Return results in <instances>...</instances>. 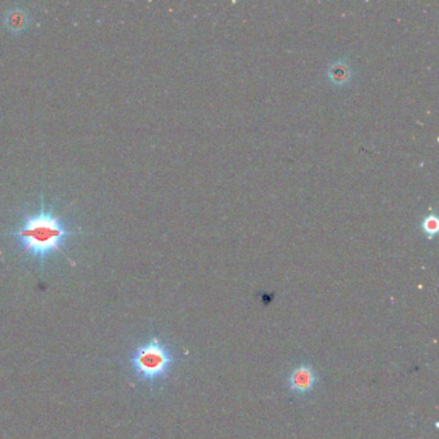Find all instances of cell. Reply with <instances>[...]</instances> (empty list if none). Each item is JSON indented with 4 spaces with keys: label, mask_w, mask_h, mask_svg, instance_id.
I'll return each mask as SVG.
<instances>
[{
    "label": "cell",
    "mask_w": 439,
    "mask_h": 439,
    "mask_svg": "<svg viewBox=\"0 0 439 439\" xmlns=\"http://www.w3.org/2000/svg\"><path fill=\"white\" fill-rule=\"evenodd\" d=\"M7 234L17 239L24 253L39 260L43 267L51 254L61 253L70 259L65 253V244L76 232L66 226L62 215L54 214L52 207H46L44 197H41L39 210L26 214L24 224Z\"/></svg>",
    "instance_id": "1"
},
{
    "label": "cell",
    "mask_w": 439,
    "mask_h": 439,
    "mask_svg": "<svg viewBox=\"0 0 439 439\" xmlns=\"http://www.w3.org/2000/svg\"><path fill=\"white\" fill-rule=\"evenodd\" d=\"M178 362L173 348L157 336H151L134 349L129 363L137 379L155 386L167 379Z\"/></svg>",
    "instance_id": "2"
},
{
    "label": "cell",
    "mask_w": 439,
    "mask_h": 439,
    "mask_svg": "<svg viewBox=\"0 0 439 439\" xmlns=\"http://www.w3.org/2000/svg\"><path fill=\"white\" fill-rule=\"evenodd\" d=\"M319 383V375L314 367L308 363H301L294 367L287 375L286 384L290 392L295 396L304 397L314 391Z\"/></svg>",
    "instance_id": "3"
},
{
    "label": "cell",
    "mask_w": 439,
    "mask_h": 439,
    "mask_svg": "<svg viewBox=\"0 0 439 439\" xmlns=\"http://www.w3.org/2000/svg\"><path fill=\"white\" fill-rule=\"evenodd\" d=\"M27 24H29L27 14L22 9H12L6 16V25L14 33L24 31L26 29Z\"/></svg>",
    "instance_id": "4"
},
{
    "label": "cell",
    "mask_w": 439,
    "mask_h": 439,
    "mask_svg": "<svg viewBox=\"0 0 439 439\" xmlns=\"http://www.w3.org/2000/svg\"><path fill=\"white\" fill-rule=\"evenodd\" d=\"M437 226H438L437 220L433 218V217H428L425 222H424V229H425L426 233L432 234V233L435 232L437 231Z\"/></svg>",
    "instance_id": "5"
}]
</instances>
